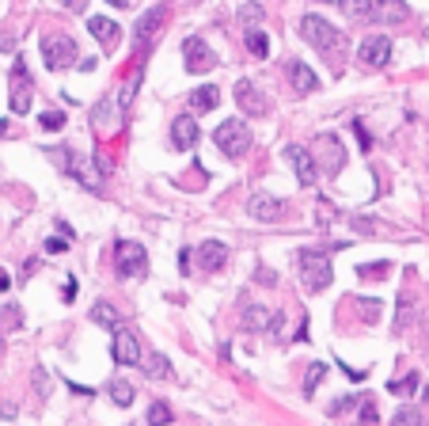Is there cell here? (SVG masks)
I'll return each mask as SVG.
<instances>
[{
  "mask_svg": "<svg viewBox=\"0 0 429 426\" xmlns=\"http://www.w3.org/2000/svg\"><path fill=\"white\" fill-rule=\"evenodd\" d=\"M342 12L350 19H369V23H403L410 15L407 0H342Z\"/></svg>",
  "mask_w": 429,
  "mask_h": 426,
  "instance_id": "1",
  "label": "cell"
},
{
  "mask_svg": "<svg viewBox=\"0 0 429 426\" xmlns=\"http://www.w3.org/2000/svg\"><path fill=\"white\" fill-rule=\"evenodd\" d=\"M296 267H301V282L308 293H319V289H327L330 286V259H327V252H315V247H308V252L296 255Z\"/></svg>",
  "mask_w": 429,
  "mask_h": 426,
  "instance_id": "2",
  "label": "cell"
},
{
  "mask_svg": "<svg viewBox=\"0 0 429 426\" xmlns=\"http://www.w3.org/2000/svg\"><path fill=\"white\" fill-rule=\"evenodd\" d=\"M301 35H304L319 54H335L338 46H342V35H338V31L330 27L323 15H304V19H301Z\"/></svg>",
  "mask_w": 429,
  "mask_h": 426,
  "instance_id": "3",
  "label": "cell"
},
{
  "mask_svg": "<svg viewBox=\"0 0 429 426\" xmlns=\"http://www.w3.org/2000/svg\"><path fill=\"white\" fill-rule=\"evenodd\" d=\"M115 267H118L122 278H144L149 275V255H144V247L137 244V240H118Z\"/></svg>",
  "mask_w": 429,
  "mask_h": 426,
  "instance_id": "4",
  "label": "cell"
},
{
  "mask_svg": "<svg viewBox=\"0 0 429 426\" xmlns=\"http://www.w3.org/2000/svg\"><path fill=\"white\" fill-rule=\"evenodd\" d=\"M213 141H217V149L224 152V156H244L247 152V145H251V133H247V126L239 122V118H228V122H221L217 126V133H213Z\"/></svg>",
  "mask_w": 429,
  "mask_h": 426,
  "instance_id": "5",
  "label": "cell"
},
{
  "mask_svg": "<svg viewBox=\"0 0 429 426\" xmlns=\"http://www.w3.org/2000/svg\"><path fill=\"white\" fill-rule=\"evenodd\" d=\"M42 61L50 69L76 65V42L69 35H42Z\"/></svg>",
  "mask_w": 429,
  "mask_h": 426,
  "instance_id": "6",
  "label": "cell"
},
{
  "mask_svg": "<svg viewBox=\"0 0 429 426\" xmlns=\"http://www.w3.org/2000/svg\"><path fill=\"white\" fill-rule=\"evenodd\" d=\"M58 156H65V160H61V167H65L69 175H76V179L84 183L87 190H99V187H103V172L95 167V160H92V156H76L72 149L58 152Z\"/></svg>",
  "mask_w": 429,
  "mask_h": 426,
  "instance_id": "7",
  "label": "cell"
},
{
  "mask_svg": "<svg viewBox=\"0 0 429 426\" xmlns=\"http://www.w3.org/2000/svg\"><path fill=\"white\" fill-rule=\"evenodd\" d=\"M31 99H35V80H31V72H27L23 61H15V65H12V95H8V103H12L15 115H27Z\"/></svg>",
  "mask_w": 429,
  "mask_h": 426,
  "instance_id": "8",
  "label": "cell"
},
{
  "mask_svg": "<svg viewBox=\"0 0 429 426\" xmlns=\"http://www.w3.org/2000/svg\"><path fill=\"white\" fill-rule=\"evenodd\" d=\"M285 213H289V206L281 198L266 195V190H255L247 198V217H255V221H281Z\"/></svg>",
  "mask_w": 429,
  "mask_h": 426,
  "instance_id": "9",
  "label": "cell"
},
{
  "mask_svg": "<svg viewBox=\"0 0 429 426\" xmlns=\"http://www.w3.org/2000/svg\"><path fill=\"white\" fill-rule=\"evenodd\" d=\"M358 61L369 65V69H384L387 61H392V38L387 35H369L365 42H361V50H358Z\"/></svg>",
  "mask_w": 429,
  "mask_h": 426,
  "instance_id": "10",
  "label": "cell"
},
{
  "mask_svg": "<svg viewBox=\"0 0 429 426\" xmlns=\"http://www.w3.org/2000/svg\"><path fill=\"white\" fill-rule=\"evenodd\" d=\"M236 103H239V110L251 115V118L270 115V99H266V95L251 84V80H236Z\"/></svg>",
  "mask_w": 429,
  "mask_h": 426,
  "instance_id": "11",
  "label": "cell"
},
{
  "mask_svg": "<svg viewBox=\"0 0 429 426\" xmlns=\"http://www.w3.org/2000/svg\"><path fill=\"white\" fill-rule=\"evenodd\" d=\"M110 358H115L118 366H137V361H141V343H137V335L126 331V327H118L115 339H110Z\"/></svg>",
  "mask_w": 429,
  "mask_h": 426,
  "instance_id": "12",
  "label": "cell"
},
{
  "mask_svg": "<svg viewBox=\"0 0 429 426\" xmlns=\"http://www.w3.org/2000/svg\"><path fill=\"white\" fill-rule=\"evenodd\" d=\"M183 58H186V69H190V72H209V69L217 65L213 50H209V46L201 42L198 35H190V38L183 42Z\"/></svg>",
  "mask_w": 429,
  "mask_h": 426,
  "instance_id": "13",
  "label": "cell"
},
{
  "mask_svg": "<svg viewBox=\"0 0 429 426\" xmlns=\"http://www.w3.org/2000/svg\"><path fill=\"white\" fill-rule=\"evenodd\" d=\"M285 156H289V164H293L296 179H301L304 187H312V183L319 179V167H315L312 149H301V145H289V149H285Z\"/></svg>",
  "mask_w": 429,
  "mask_h": 426,
  "instance_id": "14",
  "label": "cell"
},
{
  "mask_svg": "<svg viewBox=\"0 0 429 426\" xmlns=\"http://www.w3.org/2000/svg\"><path fill=\"white\" fill-rule=\"evenodd\" d=\"M281 316L274 309H266V304H247L244 309V327L247 331H270V327H278Z\"/></svg>",
  "mask_w": 429,
  "mask_h": 426,
  "instance_id": "15",
  "label": "cell"
},
{
  "mask_svg": "<svg viewBox=\"0 0 429 426\" xmlns=\"http://www.w3.org/2000/svg\"><path fill=\"white\" fill-rule=\"evenodd\" d=\"M224 263H228V247L221 244V240H205V244L198 247V267L201 270H209V275H213V270H221Z\"/></svg>",
  "mask_w": 429,
  "mask_h": 426,
  "instance_id": "16",
  "label": "cell"
},
{
  "mask_svg": "<svg viewBox=\"0 0 429 426\" xmlns=\"http://www.w3.org/2000/svg\"><path fill=\"white\" fill-rule=\"evenodd\" d=\"M171 145L175 149H194L198 145V122L190 115H179L171 122Z\"/></svg>",
  "mask_w": 429,
  "mask_h": 426,
  "instance_id": "17",
  "label": "cell"
},
{
  "mask_svg": "<svg viewBox=\"0 0 429 426\" xmlns=\"http://www.w3.org/2000/svg\"><path fill=\"white\" fill-rule=\"evenodd\" d=\"M289 80H293V88H296V92H315V88H319V76H315V72L312 69H308L304 65V61H289Z\"/></svg>",
  "mask_w": 429,
  "mask_h": 426,
  "instance_id": "18",
  "label": "cell"
},
{
  "mask_svg": "<svg viewBox=\"0 0 429 426\" xmlns=\"http://www.w3.org/2000/svg\"><path fill=\"white\" fill-rule=\"evenodd\" d=\"M164 19H167V8H160V4L152 8V12H144L141 19H137V38H141V42H149V38L164 27Z\"/></svg>",
  "mask_w": 429,
  "mask_h": 426,
  "instance_id": "19",
  "label": "cell"
},
{
  "mask_svg": "<svg viewBox=\"0 0 429 426\" xmlns=\"http://www.w3.org/2000/svg\"><path fill=\"white\" fill-rule=\"evenodd\" d=\"M87 31H92L103 46H115V38L122 35V31H118V23L107 19V15H92V19H87Z\"/></svg>",
  "mask_w": 429,
  "mask_h": 426,
  "instance_id": "20",
  "label": "cell"
},
{
  "mask_svg": "<svg viewBox=\"0 0 429 426\" xmlns=\"http://www.w3.org/2000/svg\"><path fill=\"white\" fill-rule=\"evenodd\" d=\"M217 103H221V92H217L213 84H201V88H194V92H190V110H194V115L213 110Z\"/></svg>",
  "mask_w": 429,
  "mask_h": 426,
  "instance_id": "21",
  "label": "cell"
},
{
  "mask_svg": "<svg viewBox=\"0 0 429 426\" xmlns=\"http://www.w3.org/2000/svg\"><path fill=\"white\" fill-rule=\"evenodd\" d=\"M107 396L115 400L118 407H129V404H133V396H137V392H133V384H129L126 377H115V381L107 384Z\"/></svg>",
  "mask_w": 429,
  "mask_h": 426,
  "instance_id": "22",
  "label": "cell"
},
{
  "mask_svg": "<svg viewBox=\"0 0 429 426\" xmlns=\"http://www.w3.org/2000/svg\"><path fill=\"white\" fill-rule=\"evenodd\" d=\"M418 384H422V377L418 373H407V377H399V381H387V392H392V396H403V400H410L418 392Z\"/></svg>",
  "mask_w": 429,
  "mask_h": 426,
  "instance_id": "23",
  "label": "cell"
},
{
  "mask_svg": "<svg viewBox=\"0 0 429 426\" xmlns=\"http://www.w3.org/2000/svg\"><path fill=\"white\" fill-rule=\"evenodd\" d=\"M92 320H95L99 327H110V331H118V309H115L110 301H99V304H95V309H92Z\"/></svg>",
  "mask_w": 429,
  "mask_h": 426,
  "instance_id": "24",
  "label": "cell"
},
{
  "mask_svg": "<svg viewBox=\"0 0 429 426\" xmlns=\"http://www.w3.org/2000/svg\"><path fill=\"white\" fill-rule=\"evenodd\" d=\"M144 366H149L144 373H149L152 381H167V377H171V361H167L164 354H152L149 361H144Z\"/></svg>",
  "mask_w": 429,
  "mask_h": 426,
  "instance_id": "25",
  "label": "cell"
},
{
  "mask_svg": "<svg viewBox=\"0 0 429 426\" xmlns=\"http://www.w3.org/2000/svg\"><path fill=\"white\" fill-rule=\"evenodd\" d=\"M144 419H149V426H167V423H171V407H167L164 400H152V407H149Z\"/></svg>",
  "mask_w": 429,
  "mask_h": 426,
  "instance_id": "26",
  "label": "cell"
},
{
  "mask_svg": "<svg viewBox=\"0 0 429 426\" xmlns=\"http://www.w3.org/2000/svg\"><path fill=\"white\" fill-rule=\"evenodd\" d=\"M392 426H426V423H422L418 407H399V411L392 415Z\"/></svg>",
  "mask_w": 429,
  "mask_h": 426,
  "instance_id": "27",
  "label": "cell"
},
{
  "mask_svg": "<svg viewBox=\"0 0 429 426\" xmlns=\"http://www.w3.org/2000/svg\"><path fill=\"white\" fill-rule=\"evenodd\" d=\"M247 50L255 54V58H266V54H270V38H266L262 31H247Z\"/></svg>",
  "mask_w": 429,
  "mask_h": 426,
  "instance_id": "28",
  "label": "cell"
},
{
  "mask_svg": "<svg viewBox=\"0 0 429 426\" xmlns=\"http://www.w3.org/2000/svg\"><path fill=\"white\" fill-rule=\"evenodd\" d=\"M323 373H327V366L323 361H315V366H308V381H304V396H312L315 388H319V381H323Z\"/></svg>",
  "mask_w": 429,
  "mask_h": 426,
  "instance_id": "29",
  "label": "cell"
},
{
  "mask_svg": "<svg viewBox=\"0 0 429 426\" xmlns=\"http://www.w3.org/2000/svg\"><path fill=\"white\" fill-rule=\"evenodd\" d=\"M38 122H42V130H61L65 115H61V110H42V115H38Z\"/></svg>",
  "mask_w": 429,
  "mask_h": 426,
  "instance_id": "30",
  "label": "cell"
},
{
  "mask_svg": "<svg viewBox=\"0 0 429 426\" xmlns=\"http://www.w3.org/2000/svg\"><path fill=\"white\" fill-rule=\"evenodd\" d=\"M262 15H266V8H262V4H255V0L239 8V19H244V23H258V19H262Z\"/></svg>",
  "mask_w": 429,
  "mask_h": 426,
  "instance_id": "31",
  "label": "cell"
},
{
  "mask_svg": "<svg viewBox=\"0 0 429 426\" xmlns=\"http://www.w3.org/2000/svg\"><path fill=\"white\" fill-rule=\"evenodd\" d=\"M361 404H365V400H361V396H342V400H338V404H330V415H346V411H350V407H361Z\"/></svg>",
  "mask_w": 429,
  "mask_h": 426,
  "instance_id": "32",
  "label": "cell"
},
{
  "mask_svg": "<svg viewBox=\"0 0 429 426\" xmlns=\"http://www.w3.org/2000/svg\"><path fill=\"white\" fill-rule=\"evenodd\" d=\"M387 270H392L387 263H361L358 275H361V278H376V275H387Z\"/></svg>",
  "mask_w": 429,
  "mask_h": 426,
  "instance_id": "33",
  "label": "cell"
},
{
  "mask_svg": "<svg viewBox=\"0 0 429 426\" xmlns=\"http://www.w3.org/2000/svg\"><path fill=\"white\" fill-rule=\"evenodd\" d=\"M42 247H46V255H65V252H69V240H65V236H50Z\"/></svg>",
  "mask_w": 429,
  "mask_h": 426,
  "instance_id": "34",
  "label": "cell"
},
{
  "mask_svg": "<svg viewBox=\"0 0 429 426\" xmlns=\"http://www.w3.org/2000/svg\"><path fill=\"white\" fill-rule=\"evenodd\" d=\"M358 419L361 423H376V404H372V400L365 396V404H361V411H358Z\"/></svg>",
  "mask_w": 429,
  "mask_h": 426,
  "instance_id": "35",
  "label": "cell"
},
{
  "mask_svg": "<svg viewBox=\"0 0 429 426\" xmlns=\"http://www.w3.org/2000/svg\"><path fill=\"white\" fill-rule=\"evenodd\" d=\"M255 278H258V286H278V275H274L270 267H258Z\"/></svg>",
  "mask_w": 429,
  "mask_h": 426,
  "instance_id": "36",
  "label": "cell"
},
{
  "mask_svg": "<svg viewBox=\"0 0 429 426\" xmlns=\"http://www.w3.org/2000/svg\"><path fill=\"white\" fill-rule=\"evenodd\" d=\"M353 130H358V138H361V149H372V138H369L365 122H353Z\"/></svg>",
  "mask_w": 429,
  "mask_h": 426,
  "instance_id": "37",
  "label": "cell"
},
{
  "mask_svg": "<svg viewBox=\"0 0 429 426\" xmlns=\"http://www.w3.org/2000/svg\"><path fill=\"white\" fill-rule=\"evenodd\" d=\"M330 217H338V213H330V206H327V202H319V229H327Z\"/></svg>",
  "mask_w": 429,
  "mask_h": 426,
  "instance_id": "38",
  "label": "cell"
},
{
  "mask_svg": "<svg viewBox=\"0 0 429 426\" xmlns=\"http://www.w3.org/2000/svg\"><path fill=\"white\" fill-rule=\"evenodd\" d=\"M35 384H38V396H46V392H50V381H46L42 369H35Z\"/></svg>",
  "mask_w": 429,
  "mask_h": 426,
  "instance_id": "39",
  "label": "cell"
},
{
  "mask_svg": "<svg viewBox=\"0 0 429 426\" xmlns=\"http://www.w3.org/2000/svg\"><path fill=\"white\" fill-rule=\"evenodd\" d=\"M95 65H99V61H95V58H84V61H76V69H80V72H92Z\"/></svg>",
  "mask_w": 429,
  "mask_h": 426,
  "instance_id": "40",
  "label": "cell"
},
{
  "mask_svg": "<svg viewBox=\"0 0 429 426\" xmlns=\"http://www.w3.org/2000/svg\"><path fill=\"white\" fill-rule=\"evenodd\" d=\"M361 309H365V316H369V320H376V309H380V301H365V304H361Z\"/></svg>",
  "mask_w": 429,
  "mask_h": 426,
  "instance_id": "41",
  "label": "cell"
},
{
  "mask_svg": "<svg viewBox=\"0 0 429 426\" xmlns=\"http://www.w3.org/2000/svg\"><path fill=\"white\" fill-rule=\"evenodd\" d=\"M84 4H87V0H65V8H69V12H84Z\"/></svg>",
  "mask_w": 429,
  "mask_h": 426,
  "instance_id": "42",
  "label": "cell"
},
{
  "mask_svg": "<svg viewBox=\"0 0 429 426\" xmlns=\"http://www.w3.org/2000/svg\"><path fill=\"white\" fill-rule=\"evenodd\" d=\"M0 419H15V404H4V407H0Z\"/></svg>",
  "mask_w": 429,
  "mask_h": 426,
  "instance_id": "43",
  "label": "cell"
},
{
  "mask_svg": "<svg viewBox=\"0 0 429 426\" xmlns=\"http://www.w3.org/2000/svg\"><path fill=\"white\" fill-rule=\"evenodd\" d=\"M186 267H190V252H179V270L186 275Z\"/></svg>",
  "mask_w": 429,
  "mask_h": 426,
  "instance_id": "44",
  "label": "cell"
},
{
  "mask_svg": "<svg viewBox=\"0 0 429 426\" xmlns=\"http://www.w3.org/2000/svg\"><path fill=\"white\" fill-rule=\"evenodd\" d=\"M8 286H12V278H8V270H4V267H0V293H4V289H8Z\"/></svg>",
  "mask_w": 429,
  "mask_h": 426,
  "instance_id": "45",
  "label": "cell"
},
{
  "mask_svg": "<svg viewBox=\"0 0 429 426\" xmlns=\"http://www.w3.org/2000/svg\"><path fill=\"white\" fill-rule=\"evenodd\" d=\"M107 4H115V8H129V0H107Z\"/></svg>",
  "mask_w": 429,
  "mask_h": 426,
  "instance_id": "46",
  "label": "cell"
},
{
  "mask_svg": "<svg viewBox=\"0 0 429 426\" xmlns=\"http://www.w3.org/2000/svg\"><path fill=\"white\" fill-rule=\"evenodd\" d=\"M4 133H8V122H4V118H0V138H4Z\"/></svg>",
  "mask_w": 429,
  "mask_h": 426,
  "instance_id": "47",
  "label": "cell"
},
{
  "mask_svg": "<svg viewBox=\"0 0 429 426\" xmlns=\"http://www.w3.org/2000/svg\"><path fill=\"white\" fill-rule=\"evenodd\" d=\"M0 354H4V339H0Z\"/></svg>",
  "mask_w": 429,
  "mask_h": 426,
  "instance_id": "48",
  "label": "cell"
}]
</instances>
